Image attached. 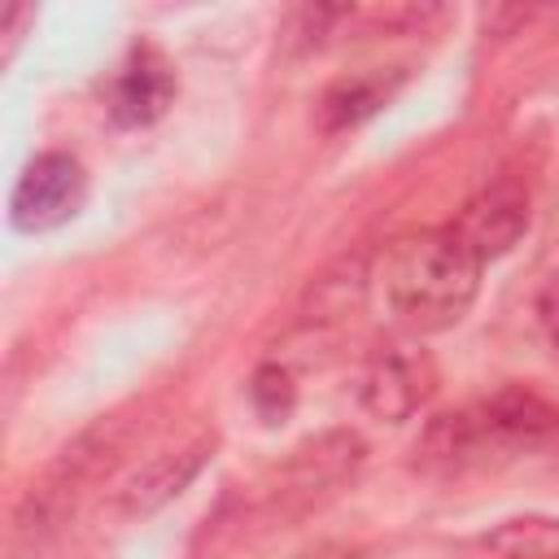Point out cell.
<instances>
[{"instance_id": "6da1fadb", "label": "cell", "mask_w": 559, "mask_h": 559, "mask_svg": "<svg viewBox=\"0 0 559 559\" xmlns=\"http://www.w3.org/2000/svg\"><path fill=\"white\" fill-rule=\"evenodd\" d=\"M485 262L445 227H415L376 253L371 284L389 319L415 336L454 328L480 288Z\"/></svg>"}, {"instance_id": "7a4b0ae2", "label": "cell", "mask_w": 559, "mask_h": 559, "mask_svg": "<svg viewBox=\"0 0 559 559\" xmlns=\"http://www.w3.org/2000/svg\"><path fill=\"white\" fill-rule=\"evenodd\" d=\"M559 441V411L528 389H498L467 406L441 411L415 441V467L428 476H463L511 463L528 450Z\"/></svg>"}, {"instance_id": "3957f363", "label": "cell", "mask_w": 559, "mask_h": 559, "mask_svg": "<svg viewBox=\"0 0 559 559\" xmlns=\"http://www.w3.org/2000/svg\"><path fill=\"white\" fill-rule=\"evenodd\" d=\"M87 201V170L74 153L48 148L26 162V170L13 183L9 218L17 231H52L70 223Z\"/></svg>"}, {"instance_id": "277c9868", "label": "cell", "mask_w": 559, "mask_h": 559, "mask_svg": "<svg viewBox=\"0 0 559 559\" xmlns=\"http://www.w3.org/2000/svg\"><path fill=\"white\" fill-rule=\"evenodd\" d=\"M175 100V66L153 44H131L105 87V114L114 127H148Z\"/></svg>"}, {"instance_id": "5b68a950", "label": "cell", "mask_w": 559, "mask_h": 559, "mask_svg": "<svg viewBox=\"0 0 559 559\" xmlns=\"http://www.w3.org/2000/svg\"><path fill=\"white\" fill-rule=\"evenodd\" d=\"M450 231L480 258L493 262L502 253H511V245L528 231V192L515 179H498L485 183L476 197H467V205L454 214Z\"/></svg>"}, {"instance_id": "8992f818", "label": "cell", "mask_w": 559, "mask_h": 559, "mask_svg": "<svg viewBox=\"0 0 559 559\" xmlns=\"http://www.w3.org/2000/svg\"><path fill=\"white\" fill-rule=\"evenodd\" d=\"M432 380L437 376L424 354H415L402 341L380 345L362 371V406L384 424H402L424 406V397L432 393Z\"/></svg>"}, {"instance_id": "52a82bcc", "label": "cell", "mask_w": 559, "mask_h": 559, "mask_svg": "<svg viewBox=\"0 0 559 559\" xmlns=\"http://www.w3.org/2000/svg\"><path fill=\"white\" fill-rule=\"evenodd\" d=\"M358 463H362V441L354 432H323V437L297 445L293 459L284 463L280 502H293L297 511H306L310 502L332 493L345 476H354Z\"/></svg>"}, {"instance_id": "ba28073f", "label": "cell", "mask_w": 559, "mask_h": 559, "mask_svg": "<svg viewBox=\"0 0 559 559\" xmlns=\"http://www.w3.org/2000/svg\"><path fill=\"white\" fill-rule=\"evenodd\" d=\"M214 445H218V437H214V432H201V437H192L188 445L166 450V454H157L153 463H144V467L127 480V489L118 493V511L135 520V515H153L157 507H166L170 498H179V493L197 480V472L214 459Z\"/></svg>"}, {"instance_id": "9c48e42d", "label": "cell", "mask_w": 559, "mask_h": 559, "mask_svg": "<svg viewBox=\"0 0 559 559\" xmlns=\"http://www.w3.org/2000/svg\"><path fill=\"white\" fill-rule=\"evenodd\" d=\"M406 83V66H389V70H362V74H345L336 79L323 96H319V131H349L358 122H367L371 114H380L397 87Z\"/></svg>"}, {"instance_id": "30bf717a", "label": "cell", "mask_w": 559, "mask_h": 559, "mask_svg": "<svg viewBox=\"0 0 559 559\" xmlns=\"http://www.w3.org/2000/svg\"><path fill=\"white\" fill-rule=\"evenodd\" d=\"M485 559H559V520L555 515H515L480 537Z\"/></svg>"}, {"instance_id": "8fae6325", "label": "cell", "mask_w": 559, "mask_h": 559, "mask_svg": "<svg viewBox=\"0 0 559 559\" xmlns=\"http://www.w3.org/2000/svg\"><path fill=\"white\" fill-rule=\"evenodd\" d=\"M249 402H253V411H258L262 424H271V428L284 424L293 415V406H297V384H293L288 367L262 362L253 371V380H249Z\"/></svg>"}, {"instance_id": "7c38bea8", "label": "cell", "mask_w": 559, "mask_h": 559, "mask_svg": "<svg viewBox=\"0 0 559 559\" xmlns=\"http://www.w3.org/2000/svg\"><path fill=\"white\" fill-rule=\"evenodd\" d=\"M542 323H546V332H550V345L559 349V275L542 288Z\"/></svg>"}, {"instance_id": "4fadbf2b", "label": "cell", "mask_w": 559, "mask_h": 559, "mask_svg": "<svg viewBox=\"0 0 559 559\" xmlns=\"http://www.w3.org/2000/svg\"><path fill=\"white\" fill-rule=\"evenodd\" d=\"M336 559H354V555H336Z\"/></svg>"}]
</instances>
